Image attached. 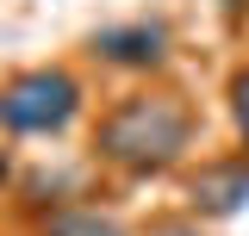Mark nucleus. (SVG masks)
I'll return each mask as SVG.
<instances>
[{
  "instance_id": "obj_1",
  "label": "nucleus",
  "mask_w": 249,
  "mask_h": 236,
  "mask_svg": "<svg viewBox=\"0 0 249 236\" xmlns=\"http://www.w3.org/2000/svg\"><path fill=\"white\" fill-rule=\"evenodd\" d=\"M199 137V112L193 100L175 87H137L112 100L100 124H93V162H106L124 180H156L168 168H181L187 149Z\"/></svg>"
},
{
  "instance_id": "obj_2",
  "label": "nucleus",
  "mask_w": 249,
  "mask_h": 236,
  "mask_svg": "<svg viewBox=\"0 0 249 236\" xmlns=\"http://www.w3.org/2000/svg\"><path fill=\"white\" fill-rule=\"evenodd\" d=\"M81 100H88V87L75 68H56V62L19 68L0 81V131L6 137H62L81 118Z\"/></svg>"
},
{
  "instance_id": "obj_3",
  "label": "nucleus",
  "mask_w": 249,
  "mask_h": 236,
  "mask_svg": "<svg viewBox=\"0 0 249 236\" xmlns=\"http://www.w3.org/2000/svg\"><path fill=\"white\" fill-rule=\"evenodd\" d=\"M187 205L199 211V218H237L249 205V149L199 162L187 174Z\"/></svg>"
},
{
  "instance_id": "obj_4",
  "label": "nucleus",
  "mask_w": 249,
  "mask_h": 236,
  "mask_svg": "<svg viewBox=\"0 0 249 236\" xmlns=\"http://www.w3.org/2000/svg\"><path fill=\"white\" fill-rule=\"evenodd\" d=\"M93 56L112 68H162L168 62V25L131 19V25H106L93 31Z\"/></svg>"
},
{
  "instance_id": "obj_5",
  "label": "nucleus",
  "mask_w": 249,
  "mask_h": 236,
  "mask_svg": "<svg viewBox=\"0 0 249 236\" xmlns=\"http://www.w3.org/2000/svg\"><path fill=\"white\" fill-rule=\"evenodd\" d=\"M37 236H131V230L112 211H100L93 199H62L37 218Z\"/></svg>"
},
{
  "instance_id": "obj_6",
  "label": "nucleus",
  "mask_w": 249,
  "mask_h": 236,
  "mask_svg": "<svg viewBox=\"0 0 249 236\" xmlns=\"http://www.w3.org/2000/svg\"><path fill=\"white\" fill-rule=\"evenodd\" d=\"M231 124H237V137H243V149H249V62L243 68H231Z\"/></svg>"
},
{
  "instance_id": "obj_7",
  "label": "nucleus",
  "mask_w": 249,
  "mask_h": 236,
  "mask_svg": "<svg viewBox=\"0 0 249 236\" xmlns=\"http://www.w3.org/2000/svg\"><path fill=\"white\" fill-rule=\"evenodd\" d=\"M6 186H13V155L0 149V193H6Z\"/></svg>"
},
{
  "instance_id": "obj_8",
  "label": "nucleus",
  "mask_w": 249,
  "mask_h": 236,
  "mask_svg": "<svg viewBox=\"0 0 249 236\" xmlns=\"http://www.w3.org/2000/svg\"><path fill=\"white\" fill-rule=\"evenodd\" d=\"M224 6H237V0H224Z\"/></svg>"
}]
</instances>
